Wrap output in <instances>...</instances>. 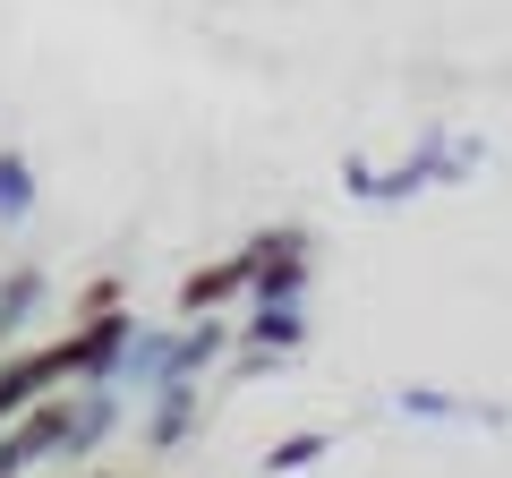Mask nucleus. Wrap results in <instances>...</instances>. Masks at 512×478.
I'll use <instances>...</instances> for the list:
<instances>
[{
  "label": "nucleus",
  "mask_w": 512,
  "mask_h": 478,
  "mask_svg": "<svg viewBox=\"0 0 512 478\" xmlns=\"http://www.w3.org/2000/svg\"><path fill=\"white\" fill-rule=\"evenodd\" d=\"M308 282H316V239L299 222L248 239V299H308Z\"/></svg>",
  "instance_id": "f257e3e1"
},
{
  "label": "nucleus",
  "mask_w": 512,
  "mask_h": 478,
  "mask_svg": "<svg viewBox=\"0 0 512 478\" xmlns=\"http://www.w3.org/2000/svg\"><path fill=\"white\" fill-rule=\"evenodd\" d=\"M205 385H163V393H146V402H137V444H146V453H180L188 436H197L205 427Z\"/></svg>",
  "instance_id": "f03ea898"
},
{
  "label": "nucleus",
  "mask_w": 512,
  "mask_h": 478,
  "mask_svg": "<svg viewBox=\"0 0 512 478\" xmlns=\"http://www.w3.org/2000/svg\"><path fill=\"white\" fill-rule=\"evenodd\" d=\"M239 350H265V359L291 368L299 350H308V299H248V316H239Z\"/></svg>",
  "instance_id": "7ed1b4c3"
},
{
  "label": "nucleus",
  "mask_w": 512,
  "mask_h": 478,
  "mask_svg": "<svg viewBox=\"0 0 512 478\" xmlns=\"http://www.w3.org/2000/svg\"><path fill=\"white\" fill-rule=\"evenodd\" d=\"M103 385H120L128 402L163 393V385H171V325H128V342H120V359H111Z\"/></svg>",
  "instance_id": "20e7f679"
},
{
  "label": "nucleus",
  "mask_w": 512,
  "mask_h": 478,
  "mask_svg": "<svg viewBox=\"0 0 512 478\" xmlns=\"http://www.w3.org/2000/svg\"><path fill=\"white\" fill-rule=\"evenodd\" d=\"M43 316H52V274H43V265H9V274H0V350L35 342Z\"/></svg>",
  "instance_id": "39448f33"
},
{
  "label": "nucleus",
  "mask_w": 512,
  "mask_h": 478,
  "mask_svg": "<svg viewBox=\"0 0 512 478\" xmlns=\"http://www.w3.org/2000/svg\"><path fill=\"white\" fill-rule=\"evenodd\" d=\"M231 308H248V248L180 274V316H231Z\"/></svg>",
  "instance_id": "423d86ee"
},
{
  "label": "nucleus",
  "mask_w": 512,
  "mask_h": 478,
  "mask_svg": "<svg viewBox=\"0 0 512 478\" xmlns=\"http://www.w3.org/2000/svg\"><path fill=\"white\" fill-rule=\"evenodd\" d=\"M393 410L419 419V427H504V410H495V402H470V393H453V385H402V393H393Z\"/></svg>",
  "instance_id": "0eeeda50"
},
{
  "label": "nucleus",
  "mask_w": 512,
  "mask_h": 478,
  "mask_svg": "<svg viewBox=\"0 0 512 478\" xmlns=\"http://www.w3.org/2000/svg\"><path fill=\"white\" fill-rule=\"evenodd\" d=\"M35 205H43V180H35V163H26V146H0V231L35 222Z\"/></svg>",
  "instance_id": "6e6552de"
},
{
  "label": "nucleus",
  "mask_w": 512,
  "mask_h": 478,
  "mask_svg": "<svg viewBox=\"0 0 512 478\" xmlns=\"http://www.w3.org/2000/svg\"><path fill=\"white\" fill-rule=\"evenodd\" d=\"M325 453H333V436H325V427H299V436L265 444V478H299V470H316Z\"/></svg>",
  "instance_id": "1a4fd4ad"
},
{
  "label": "nucleus",
  "mask_w": 512,
  "mask_h": 478,
  "mask_svg": "<svg viewBox=\"0 0 512 478\" xmlns=\"http://www.w3.org/2000/svg\"><path fill=\"white\" fill-rule=\"evenodd\" d=\"M342 197H359V205L384 214V163L376 154H342Z\"/></svg>",
  "instance_id": "9d476101"
}]
</instances>
